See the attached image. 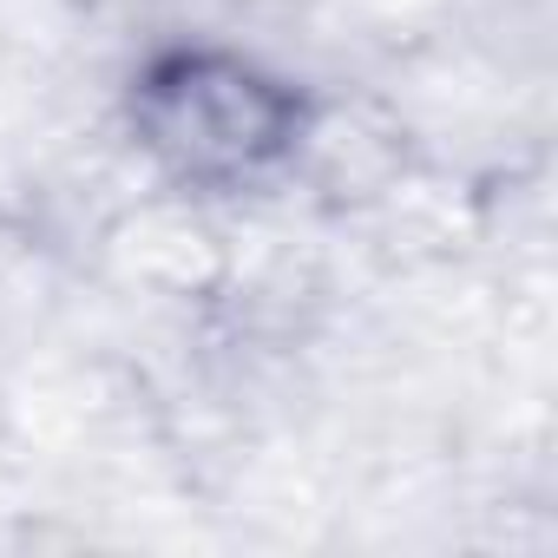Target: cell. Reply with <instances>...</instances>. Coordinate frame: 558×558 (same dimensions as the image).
I'll use <instances>...</instances> for the list:
<instances>
[{"instance_id": "6da1fadb", "label": "cell", "mask_w": 558, "mask_h": 558, "mask_svg": "<svg viewBox=\"0 0 558 558\" xmlns=\"http://www.w3.org/2000/svg\"><path fill=\"white\" fill-rule=\"evenodd\" d=\"M125 125L165 178L191 191H250L303 151L316 106L256 53L178 40L132 73Z\"/></svg>"}]
</instances>
